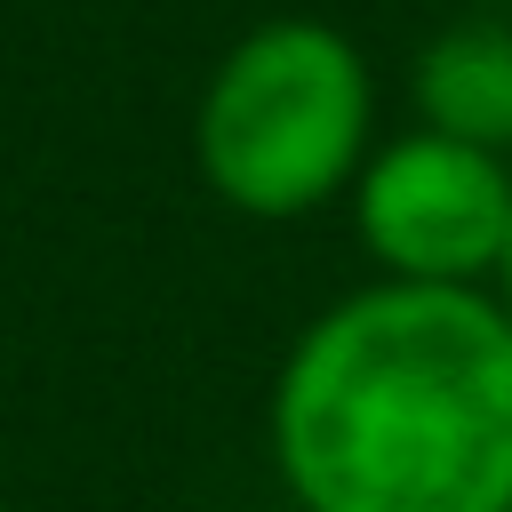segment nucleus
Instances as JSON below:
<instances>
[{"label":"nucleus","mask_w":512,"mask_h":512,"mask_svg":"<svg viewBox=\"0 0 512 512\" xmlns=\"http://www.w3.org/2000/svg\"><path fill=\"white\" fill-rule=\"evenodd\" d=\"M264 432L296 512H512V312L368 280L288 344Z\"/></svg>","instance_id":"nucleus-1"},{"label":"nucleus","mask_w":512,"mask_h":512,"mask_svg":"<svg viewBox=\"0 0 512 512\" xmlns=\"http://www.w3.org/2000/svg\"><path fill=\"white\" fill-rule=\"evenodd\" d=\"M408 104L416 128L480 144V152H512V24L504 16H456L416 48L408 72Z\"/></svg>","instance_id":"nucleus-4"},{"label":"nucleus","mask_w":512,"mask_h":512,"mask_svg":"<svg viewBox=\"0 0 512 512\" xmlns=\"http://www.w3.org/2000/svg\"><path fill=\"white\" fill-rule=\"evenodd\" d=\"M352 240L368 248L376 280L488 288L512 248V160L400 128L352 176Z\"/></svg>","instance_id":"nucleus-3"},{"label":"nucleus","mask_w":512,"mask_h":512,"mask_svg":"<svg viewBox=\"0 0 512 512\" xmlns=\"http://www.w3.org/2000/svg\"><path fill=\"white\" fill-rule=\"evenodd\" d=\"M368 152H376L368 56L320 16L248 24L192 104V160L208 192L248 224L328 208L336 192H352Z\"/></svg>","instance_id":"nucleus-2"},{"label":"nucleus","mask_w":512,"mask_h":512,"mask_svg":"<svg viewBox=\"0 0 512 512\" xmlns=\"http://www.w3.org/2000/svg\"><path fill=\"white\" fill-rule=\"evenodd\" d=\"M488 288H496V304L512 312V248H504V264H496V280H488Z\"/></svg>","instance_id":"nucleus-5"}]
</instances>
